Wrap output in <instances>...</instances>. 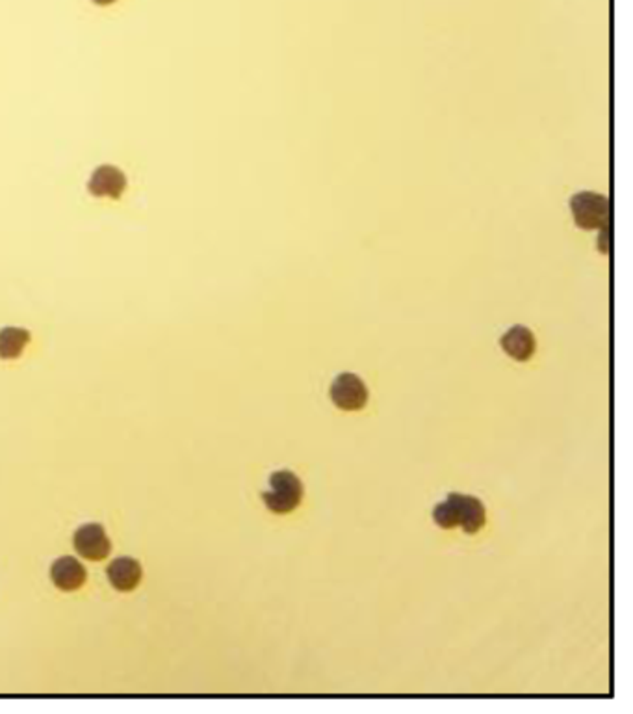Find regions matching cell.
<instances>
[{"mask_svg":"<svg viewBox=\"0 0 633 714\" xmlns=\"http://www.w3.org/2000/svg\"><path fill=\"white\" fill-rule=\"evenodd\" d=\"M94 3H95L97 6H110V5L115 3V0H94Z\"/></svg>","mask_w":633,"mask_h":714,"instance_id":"obj_11","label":"cell"},{"mask_svg":"<svg viewBox=\"0 0 633 714\" xmlns=\"http://www.w3.org/2000/svg\"><path fill=\"white\" fill-rule=\"evenodd\" d=\"M433 521L444 530L463 527L467 534H476L486 523V511L477 497L450 493L446 501L435 506Z\"/></svg>","mask_w":633,"mask_h":714,"instance_id":"obj_1","label":"cell"},{"mask_svg":"<svg viewBox=\"0 0 633 714\" xmlns=\"http://www.w3.org/2000/svg\"><path fill=\"white\" fill-rule=\"evenodd\" d=\"M368 387L353 373H342L331 384V400L338 410L359 411L368 404Z\"/></svg>","mask_w":633,"mask_h":714,"instance_id":"obj_4","label":"cell"},{"mask_svg":"<svg viewBox=\"0 0 633 714\" xmlns=\"http://www.w3.org/2000/svg\"><path fill=\"white\" fill-rule=\"evenodd\" d=\"M73 544L82 558L94 562L104 560L111 551V544L110 538L106 536V530L95 523L82 525L73 536Z\"/></svg>","mask_w":633,"mask_h":714,"instance_id":"obj_5","label":"cell"},{"mask_svg":"<svg viewBox=\"0 0 633 714\" xmlns=\"http://www.w3.org/2000/svg\"><path fill=\"white\" fill-rule=\"evenodd\" d=\"M303 482L292 471H277L270 476V488L263 493V501L273 513H290L303 501Z\"/></svg>","mask_w":633,"mask_h":714,"instance_id":"obj_2","label":"cell"},{"mask_svg":"<svg viewBox=\"0 0 633 714\" xmlns=\"http://www.w3.org/2000/svg\"><path fill=\"white\" fill-rule=\"evenodd\" d=\"M502 350L514 361H530L537 350V339L526 326H513L500 339Z\"/></svg>","mask_w":633,"mask_h":714,"instance_id":"obj_7","label":"cell"},{"mask_svg":"<svg viewBox=\"0 0 633 714\" xmlns=\"http://www.w3.org/2000/svg\"><path fill=\"white\" fill-rule=\"evenodd\" d=\"M31 342V331L24 328L8 326L0 330V357L17 359Z\"/></svg>","mask_w":633,"mask_h":714,"instance_id":"obj_10","label":"cell"},{"mask_svg":"<svg viewBox=\"0 0 633 714\" xmlns=\"http://www.w3.org/2000/svg\"><path fill=\"white\" fill-rule=\"evenodd\" d=\"M50 579L54 586L62 592H76L84 586L88 574L85 567L73 556L58 558L50 567Z\"/></svg>","mask_w":633,"mask_h":714,"instance_id":"obj_8","label":"cell"},{"mask_svg":"<svg viewBox=\"0 0 633 714\" xmlns=\"http://www.w3.org/2000/svg\"><path fill=\"white\" fill-rule=\"evenodd\" d=\"M568 207H570L574 223L584 231L603 230V227L608 225L610 203H608L606 195H602L598 192H591V190L575 192L570 197Z\"/></svg>","mask_w":633,"mask_h":714,"instance_id":"obj_3","label":"cell"},{"mask_svg":"<svg viewBox=\"0 0 633 714\" xmlns=\"http://www.w3.org/2000/svg\"><path fill=\"white\" fill-rule=\"evenodd\" d=\"M127 188V177L120 167L111 164H103L94 169L88 181V190L95 197L120 199Z\"/></svg>","mask_w":633,"mask_h":714,"instance_id":"obj_6","label":"cell"},{"mask_svg":"<svg viewBox=\"0 0 633 714\" xmlns=\"http://www.w3.org/2000/svg\"><path fill=\"white\" fill-rule=\"evenodd\" d=\"M108 579L118 592H132L141 581V565L130 556L115 558L108 565Z\"/></svg>","mask_w":633,"mask_h":714,"instance_id":"obj_9","label":"cell"}]
</instances>
